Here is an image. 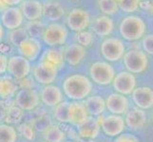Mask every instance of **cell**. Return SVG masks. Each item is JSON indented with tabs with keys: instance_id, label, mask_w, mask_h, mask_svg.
<instances>
[{
	"instance_id": "23",
	"label": "cell",
	"mask_w": 153,
	"mask_h": 142,
	"mask_svg": "<svg viewBox=\"0 0 153 142\" xmlns=\"http://www.w3.org/2000/svg\"><path fill=\"white\" fill-rule=\"evenodd\" d=\"M101 123L100 120L88 118L87 121L78 126V133L84 138H95L99 134Z\"/></svg>"
},
{
	"instance_id": "36",
	"label": "cell",
	"mask_w": 153,
	"mask_h": 142,
	"mask_svg": "<svg viewBox=\"0 0 153 142\" xmlns=\"http://www.w3.org/2000/svg\"><path fill=\"white\" fill-rule=\"evenodd\" d=\"M20 133L23 136L28 140H34L35 139V132L33 128V126L28 123H23L20 125Z\"/></svg>"
},
{
	"instance_id": "9",
	"label": "cell",
	"mask_w": 153,
	"mask_h": 142,
	"mask_svg": "<svg viewBox=\"0 0 153 142\" xmlns=\"http://www.w3.org/2000/svg\"><path fill=\"white\" fill-rule=\"evenodd\" d=\"M58 68L49 63L41 61L33 68V76L36 82L42 85H49L57 77Z\"/></svg>"
},
{
	"instance_id": "3",
	"label": "cell",
	"mask_w": 153,
	"mask_h": 142,
	"mask_svg": "<svg viewBox=\"0 0 153 142\" xmlns=\"http://www.w3.org/2000/svg\"><path fill=\"white\" fill-rule=\"evenodd\" d=\"M124 64L128 72L139 74L144 72L149 65V59L144 51L131 49L124 55Z\"/></svg>"
},
{
	"instance_id": "4",
	"label": "cell",
	"mask_w": 153,
	"mask_h": 142,
	"mask_svg": "<svg viewBox=\"0 0 153 142\" xmlns=\"http://www.w3.org/2000/svg\"><path fill=\"white\" fill-rule=\"evenodd\" d=\"M89 75L91 80L101 85H107L111 83L115 78L113 67L105 62L93 63L89 68Z\"/></svg>"
},
{
	"instance_id": "1",
	"label": "cell",
	"mask_w": 153,
	"mask_h": 142,
	"mask_svg": "<svg viewBox=\"0 0 153 142\" xmlns=\"http://www.w3.org/2000/svg\"><path fill=\"white\" fill-rule=\"evenodd\" d=\"M92 83L91 80L81 74L68 76L63 82V90L66 96L72 101H80L88 97L91 92Z\"/></svg>"
},
{
	"instance_id": "44",
	"label": "cell",
	"mask_w": 153,
	"mask_h": 142,
	"mask_svg": "<svg viewBox=\"0 0 153 142\" xmlns=\"http://www.w3.org/2000/svg\"><path fill=\"white\" fill-rule=\"evenodd\" d=\"M43 142H47V141H43Z\"/></svg>"
},
{
	"instance_id": "42",
	"label": "cell",
	"mask_w": 153,
	"mask_h": 142,
	"mask_svg": "<svg viewBox=\"0 0 153 142\" xmlns=\"http://www.w3.org/2000/svg\"><path fill=\"white\" fill-rule=\"evenodd\" d=\"M152 123H153V116H152Z\"/></svg>"
},
{
	"instance_id": "30",
	"label": "cell",
	"mask_w": 153,
	"mask_h": 142,
	"mask_svg": "<svg viewBox=\"0 0 153 142\" xmlns=\"http://www.w3.org/2000/svg\"><path fill=\"white\" fill-rule=\"evenodd\" d=\"M98 7L105 15H112L118 12L119 5L117 0H98Z\"/></svg>"
},
{
	"instance_id": "7",
	"label": "cell",
	"mask_w": 153,
	"mask_h": 142,
	"mask_svg": "<svg viewBox=\"0 0 153 142\" xmlns=\"http://www.w3.org/2000/svg\"><path fill=\"white\" fill-rule=\"evenodd\" d=\"M30 71V61L23 56H13L9 59L8 72L16 80H23Z\"/></svg>"
},
{
	"instance_id": "11",
	"label": "cell",
	"mask_w": 153,
	"mask_h": 142,
	"mask_svg": "<svg viewBox=\"0 0 153 142\" xmlns=\"http://www.w3.org/2000/svg\"><path fill=\"white\" fill-rule=\"evenodd\" d=\"M40 97L35 90L30 88H22L15 96V103L22 110H33L38 106Z\"/></svg>"
},
{
	"instance_id": "40",
	"label": "cell",
	"mask_w": 153,
	"mask_h": 142,
	"mask_svg": "<svg viewBox=\"0 0 153 142\" xmlns=\"http://www.w3.org/2000/svg\"><path fill=\"white\" fill-rule=\"evenodd\" d=\"M8 65L9 59L6 55L1 54V56H0V72H1V74H4L5 72L8 71Z\"/></svg>"
},
{
	"instance_id": "8",
	"label": "cell",
	"mask_w": 153,
	"mask_h": 142,
	"mask_svg": "<svg viewBox=\"0 0 153 142\" xmlns=\"http://www.w3.org/2000/svg\"><path fill=\"white\" fill-rule=\"evenodd\" d=\"M66 22L68 27L71 30L80 32V31L86 30L88 27L91 19L88 12L82 9H73L71 12L68 14Z\"/></svg>"
},
{
	"instance_id": "22",
	"label": "cell",
	"mask_w": 153,
	"mask_h": 142,
	"mask_svg": "<svg viewBox=\"0 0 153 142\" xmlns=\"http://www.w3.org/2000/svg\"><path fill=\"white\" fill-rule=\"evenodd\" d=\"M126 124L132 130H140L146 122V113L141 108H133L126 114Z\"/></svg>"
},
{
	"instance_id": "43",
	"label": "cell",
	"mask_w": 153,
	"mask_h": 142,
	"mask_svg": "<svg viewBox=\"0 0 153 142\" xmlns=\"http://www.w3.org/2000/svg\"><path fill=\"white\" fill-rule=\"evenodd\" d=\"M67 142H73V141H67Z\"/></svg>"
},
{
	"instance_id": "19",
	"label": "cell",
	"mask_w": 153,
	"mask_h": 142,
	"mask_svg": "<svg viewBox=\"0 0 153 142\" xmlns=\"http://www.w3.org/2000/svg\"><path fill=\"white\" fill-rule=\"evenodd\" d=\"M43 6L38 0H25L21 4V10L25 18L36 21L43 15Z\"/></svg>"
},
{
	"instance_id": "25",
	"label": "cell",
	"mask_w": 153,
	"mask_h": 142,
	"mask_svg": "<svg viewBox=\"0 0 153 142\" xmlns=\"http://www.w3.org/2000/svg\"><path fill=\"white\" fill-rule=\"evenodd\" d=\"M84 104H85L88 114L92 116L101 115L105 111V107H107V104H105L104 99L100 96L88 97Z\"/></svg>"
},
{
	"instance_id": "24",
	"label": "cell",
	"mask_w": 153,
	"mask_h": 142,
	"mask_svg": "<svg viewBox=\"0 0 153 142\" xmlns=\"http://www.w3.org/2000/svg\"><path fill=\"white\" fill-rule=\"evenodd\" d=\"M64 14V9L59 2L50 1L44 4L43 6V15L46 19L51 21L59 20Z\"/></svg>"
},
{
	"instance_id": "35",
	"label": "cell",
	"mask_w": 153,
	"mask_h": 142,
	"mask_svg": "<svg viewBox=\"0 0 153 142\" xmlns=\"http://www.w3.org/2000/svg\"><path fill=\"white\" fill-rule=\"evenodd\" d=\"M27 37L28 36H27V31H26V29L19 28L17 29L13 30L12 34H10V41H12L14 45L19 46L21 42Z\"/></svg>"
},
{
	"instance_id": "33",
	"label": "cell",
	"mask_w": 153,
	"mask_h": 142,
	"mask_svg": "<svg viewBox=\"0 0 153 142\" xmlns=\"http://www.w3.org/2000/svg\"><path fill=\"white\" fill-rule=\"evenodd\" d=\"M44 28L42 24L40 22H37V21H30V22L28 24L27 26V31L30 34V37H39V36L43 35V31H44Z\"/></svg>"
},
{
	"instance_id": "18",
	"label": "cell",
	"mask_w": 153,
	"mask_h": 142,
	"mask_svg": "<svg viewBox=\"0 0 153 142\" xmlns=\"http://www.w3.org/2000/svg\"><path fill=\"white\" fill-rule=\"evenodd\" d=\"M87 54L85 46L80 44H72L68 46L64 50L65 61L71 65H77L83 61Z\"/></svg>"
},
{
	"instance_id": "13",
	"label": "cell",
	"mask_w": 153,
	"mask_h": 142,
	"mask_svg": "<svg viewBox=\"0 0 153 142\" xmlns=\"http://www.w3.org/2000/svg\"><path fill=\"white\" fill-rule=\"evenodd\" d=\"M23 19L24 15L22 10L17 7H7L2 12V25L10 30L19 29L23 23Z\"/></svg>"
},
{
	"instance_id": "20",
	"label": "cell",
	"mask_w": 153,
	"mask_h": 142,
	"mask_svg": "<svg viewBox=\"0 0 153 142\" xmlns=\"http://www.w3.org/2000/svg\"><path fill=\"white\" fill-rule=\"evenodd\" d=\"M41 101L47 106H56L62 102L63 96L59 87L49 85H46L41 91Z\"/></svg>"
},
{
	"instance_id": "21",
	"label": "cell",
	"mask_w": 153,
	"mask_h": 142,
	"mask_svg": "<svg viewBox=\"0 0 153 142\" xmlns=\"http://www.w3.org/2000/svg\"><path fill=\"white\" fill-rule=\"evenodd\" d=\"M113 21L111 18L108 17V15H102L94 19L92 23V30L94 33L98 36H108L113 30Z\"/></svg>"
},
{
	"instance_id": "39",
	"label": "cell",
	"mask_w": 153,
	"mask_h": 142,
	"mask_svg": "<svg viewBox=\"0 0 153 142\" xmlns=\"http://www.w3.org/2000/svg\"><path fill=\"white\" fill-rule=\"evenodd\" d=\"M114 142H140L139 138L131 134H121L115 138Z\"/></svg>"
},
{
	"instance_id": "14",
	"label": "cell",
	"mask_w": 153,
	"mask_h": 142,
	"mask_svg": "<svg viewBox=\"0 0 153 142\" xmlns=\"http://www.w3.org/2000/svg\"><path fill=\"white\" fill-rule=\"evenodd\" d=\"M88 115L89 114L84 103L76 101L70 102V106H68V122L74 124L78 127L79 125L83 124L88 119Z\"/></svg>"
},
{
	"instance_id": "12",
	"label": "cell",
	"mask_w": 153,
	"mask_h": 142,
	"mask_svg": "<svg viewBox=\"0 0 153 142\" xmlns=\"http://www.w3.org/2000/svg\"><path fill=\"white\" fill-rule=\"evenodd\" d=\"M112 85L117 93L122 95H129L135 89L136 79L131 72L123 71L115 76Z\"/></svg>"
},
{
	"instance_id": "16",
	"label": "cell",
	"mask_w": 153,
	"mask_h": 142,
	"mask_svg": "<svg viewBox=\"0 0 153 142\" xmlns=\"http://www.w3.org/2000/svg\"><path fill=\"white\" fill-rule=\"evenodd\" d=\"M107 109L114 115H121L128 111V101L124 95L119 93H113L109 95L105 99Z\"/></svg>"
},
{
	"instance_id": "38",
	"label": "cell",
	"mask_w": 153,
	"mask_h": 142,
	"mask_svg": "<svg viewBox=\"0 0 153 142\" xmlns=\"http://www.w3.org/2000/svg\"><path fill=\"white\" fill-rule=\"evenodd\" d=\"M21 117H22V112H21V109L17 107H12L8 112V118L10 122H17L20 120Z\"/></svg>"
},
{
	"instance_id": "10",
	"label": "cell",
	"mask_w": 153,
	"mask_h": 142,
	"mask_svg": "<svg viewBox=\"0 0 153 142\" xmlns=\"http://www.w3.org/2000/svg\"><path fill=\"white\" fill-rule=\"evenodd\" d=\"M102 130L108 136H118L126 128V120L120 115H109L100 120Z\"/></svg>"
},
{
	"instance_id": "27",
	"label": "cell",
	"mask_w": 153,
	"mask_h": 142,
	"mask_svg": "<svg viewBox=\"0 0 153 142\" xmlns=\"http://www.w3.org/2000/svg\"><path fill=\"white\" fill-rule=\"evenodd\" d=\"M17 90V85L10 76H3L0 80V95L2 99L13 97Z\"/></svg>"
},
{
	"instance_id": "37",
	"label": "cell",
	"mask_w": 153,
	"mask_h": 142,
	"mask_svg": "<svg viewBox=\"0 0 153 142\" xmlns=\"http://www.w3.org/2000/svg\"><path fill=\"white\" fill-rule=\"evenodd\" d=\"M142 46L146 53L153 55V34L145 36L142 40Z\"/></svg>"
},
{
	"instance_id": "29",
	"label": "cell",
	"mask_w": 153,
	"mask_h": 142,
	"mask_svg": "<svg viewBox=\"0 0 153 142\" xmlns=\"http://www.w3.org/2000/svg\"><path fill=\"white\" fill-rule=\"evenodd\" d=\"M17 133L15 129L9 124L0 126V142H16Z\"/></svg>"
},
{
	"instance_id": "2",
	"label": "cell",
	"mask_w": 153,
	"mask_h": 142,
	"mask_svg": "<svg viewBox=\"0 0 153 142\" xmlns=\"http://www.w3.org/2000/svg\"><path fill=\"white\" fill-rule=\"evenodd\" d=\"M120 34L128 41L140 39L145 34L146 24L144 20L136 15H130L122 20L119 27Z\"/></svg>"
},
{
	"instance_id": "6",
	"label": "cell",
	"mask_w": 153,
	"mask_h": 142,
	"mask_svg": "<svg viewBox=\"0 0 153 142\" xmlns=\"http://www.w3.org/2000/svg\"><path fill=\"white\" fill-rule=\"evenodd\" d=\"M101 52L105 60L108 62H116L124 56L125 45L123 41L118 38H107L101 45Z\"/></svg>"
},
{
	"instance_id": "41",
	"label": "cell",
	"mask_w": 153,
	"mask_h": 142,
	"mask_svg": "<svg viewBox=\"0 0 153 142\" xmlns=\"http://www.w3.org/2000/svg\"><path fill=\"white\" fill-rule=\"evenodd\" d=\"M23 0H1V6H16V5L22 3Z\"/></svg>"
},
{
	"instance_id": "32",
	"label": "cell",
	"mask_w": 153,
	"mask_h": 142,
	"mask_svg": "<svg viewBox=\"0 0 153 142\" xmlns=\"http://www.w3.org/2000/svg\"><path fill=\"white\" fill-rule=\"evenodd\" d=\"M119 8L125 13H134L139 8L140 0H117Z\"/></svg>"
},
{
	"instance_id": "31",
	"label": "cell",
	"mask_w": 153,
	"mask_h": 142,
	"mask_svg": "<svg viewBox=\"0 0 153 142\" xmlns=\"http://www.w3.org/2000/svg\"><path fill=\"white\" fill-rule=\"evenodd\" d=\"M68 106L70 102H62L56 105L53 110V115L56 120L60 122H68Z\"/></svg>"
},
{
	"instance_id": "17",
	"label": "cell",
	"mask_w": 153,
	"mask_h": 142,
	"mask_svg": "<svg viewBox=\"0 0 153 142\" xmlns=\"http://www.w3.org/2000/svg\"><path fill=\"white\" fill-rule=\"evenodd\" d=\"M132 98L138 108L149 109L153 106V90L149 87L135 88L132 92Z\"/></svg>"
},
{
	"instance_id": "34",
	"label": "cell",
	"mask_w": 153,
	"mask_h": 142,
	"mask_svg": "<svg viewBox=\"0 0 153 142\" xmlns=\"http://www.w3.org/2000/svg\"><path fill=\"white\" fill-rule=\"evenodd\" d=\"M76 40L78 44H80L83 46H91L93 42V34L91 31L83 30L80 32H77L76 35Z\"/></svg>"
},
{
	"instance_id": "15",
	"label": "cell",
	"mask_w": 153,
	"mask_h": 142,
	"mask_svg": "<svg viewBox=\"0 0 153 142\" xmlns=\"http://www.w3.org/2000/svg\"><path fill=\"white\" fill-rule=\"evenodd\" d=\"M18 49L23 57L29 61H34L40 53L41 45L36 38L27 37L19 44Z\"/></svg>"
},
{
	"instance_id": "28",
	"label": "cell",
	"mask_w": 153,
	"mask_h": 142,
	"mask_svg": "<svg viewBox=\"0 0 153 142\" xmlns=\"http://www.w3.org/2000/svg\"><path fill=\"white\" fill-rule=\"evenodd\" d=\"M44 138L47 142H62L65 139V134L57 126H51L45 130Z\"/></svg>"
},
{
	"instance_id": "5",
	"label": "cell",
	"mask_w": 153,
	"mask_h": 142,
	"mask_svg": "<svg viewBox=\"0 0 153 142\" xmlns=\"http://www.w3.org/2000/svg\"><path fill=\"white\" fill-rule=\"evenodd\" d=\"M68 37V29L65 26L59 23L50 24L48 27H46L42 39L44 43L48 46H54L58 45H63L66 42Z\"/></svg>"
},
{
	"instance_id": "26",
	"label": "cell",
	"mask_w": 153,
	"mask_h": 142,
	"mask_svg": "<svg viewBox=\"0 0 153 142\" xmlns=\"http://www.w3.org/2000/svg\"><path fill=\"white\" fill-rule=\"evenodd\" d=\"M64 53L58 49H54V47H51V49L47 50L42 58V61L51 64L52 65L56 66L58 69H60L64 65Z\"/></svg>"
}]
</instances>
